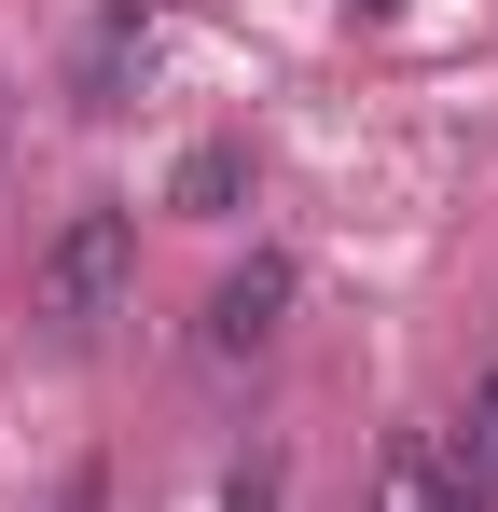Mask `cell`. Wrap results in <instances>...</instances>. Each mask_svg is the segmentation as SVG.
Listing matches in <instances>:
<instances>
[{
	"label": "cell",
	"instance_id": "1",
	"mask_svg": "<svg viewBox=\"0 0 498 512\" xmlns=\"http://www.w3.org/2000/svg\"><path fill=\"white\" fill-rule=\"evenodd\" d=\"M125 291H139V208H70L56 222V250H42V333L56 346H97L125 319Z\"/></svg>",
	"mask_w": 498,
	"mask_h": 512
},
{
	"label": "cell",
	"instance_id": "2",
	"mask_svg": "<svg viewBox=\"0 0 498 512\" xmlns=\"http://www.w3.org/2000/svg\"><path fill=\"white\" fill-rule=\"evenodd\" d=\"M277 305H291V263L277 250H249L222 291H208V333H194V360H263L277 346Z\"/></svg>",
	"mask_w": 498,
	"mask_h": 512
},
{
	"label": "cell",
	"instance_id": "3",
	"mask_svg": "<svg viewBox=\"0 0 498 512\" xmlns=\"http://www.w3.org/2000/svg\"><path fill=\"white\" fill-rule=\"evenodd\" d=\"M429 512H498V374L471 388L457 429H429Z\"/></svg>",
	"mask_w": 498,
	"mask_h": 512
},
{
	"label": "cell",
	"instance_id": "4",
	"mask_svg": "<svg viewBox=\"0 0 498 512\" xmlns=\"http://www.w3.org/2000/svg\"><path fill=\"white\" fill-rule=\"evenodd\" d=\"M139 42H153V0H111V14H97V28H83V111H111V97H125V56H139Z\"/></svg>",
	"mask_w": 498,
	"mask_h": 512
},
{
	"label": "cell",
	"instance_id": "5",
	"mask_svg": "<svg viewBox=\"0 0 498 512\" xmlns=\"http://www.w3.org/2000/svg\"><path fill=\"white\" fill-rule=\"evenodd\" d=\"M236 180H249V167H236V139H208V153H194V167H180V208H222V194H236Z\"/></svg>",
	"mask_w": 498,
	"mask_h": 512
},
{
	"label": "cell",
	"instance_id": "6",
	"mask_svg": "<svg viewBox=\"0 0 498 512\" xmlns=\"http://www.w3.org/2000/svg\"><path fill=\"white\" fill-rule=\"evenodd\" d=\"M277 485H291V471H277V443H249L236 485H222V512H277Z\"/></svg>",
	"mask_w": 498,
	"mask_h": 512
},
{
	"label": "cell",
	"instance_id": "7",
	"mask_svg": "<svg viewBox=\"0 0 498 512\" xmlns=\"http://www.w3.org/2000/svg\"><path fill=\"white\" fill-rule=\"evenodd\" d=\"M0 97H14V84H0ZM0 153H14V139H0Z\"/></svg>",
	"mask_w": 498,
	"mask_h": 512
}]
</instances>
